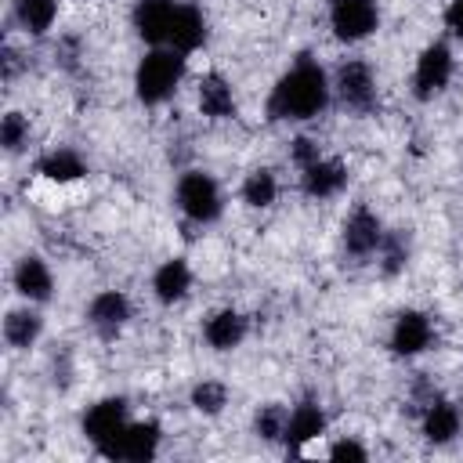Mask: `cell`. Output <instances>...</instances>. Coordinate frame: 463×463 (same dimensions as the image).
<instances>
[{"label":"cell","instance_id":"6da1fadb","mask_svg":"<svg viewBox=\"0 0 463 463\" xmlns=\"http://www.w3.org/2000/svg\"><path fill=\"white\" fill-rule=\"evenodd\" d=\"M329 94H333V83L326 76V69L315 61V58H300L293 61L279 83L271 87V98H268V116L279 119V123H304V119H315L318 112H326L329 105Z\"/></svg>","mask_w":463,"mask_h":463},{"label":"cell","instance_id":"7a4b0ae2","mask_svg":"<svg viewBox=\"0 0 463 463\" xmlns=\"http://www.w3.org/2000/svg\"><path fill=\"white\" fill-rule=\"evenodd\" d=\"M184 80V54L174 47H152L134 72V94L141 105H163Z\"/></svg>","mask_w":463,"mask_h":463},{"label":"cell","instance_id":"3957f363","mask_svg":"<svg viewBox=\"0 0 463 463\" xmlns=\"http://www.w3.org/2000/svg\"><path fill=\"white\" fill-rule=\"evenodd\" d=\"M177 206L188 221L195 224H213L224 210V199H221V188L217 181L206 174V170H184L177 177Z\"/></svg>","mask_w":463,"mask_h":463},{"label":"cell","instance_id":"277c9868","mask_svg":"<svg viewBox=\"0 0 463 463\" xmlns=\"http://www.w3.org/2000/svg\"><path fill=\"white\" fill-rule=\"evenodd\" d=\"M159 441H163L159 423H156V420H137V423H127L112 441H105V445L98 449V456H105V459L148 463V459H156Z\"/></svg>","mask_w":463,"mask_h":463},{"label":"cell","instance_id":"5b68a950","mask_svg":"<svg viewBox=\"0 0 463 463\" xmlns=\"http://www.w3.org/2000/svg\"><path fill=\"white\" fill-rule=\"evenodd\" d=\"M449 80H452V51H449V43L434 40V43H427V47L420 51V58H416V69H412V94H416L420 101H430L434 94H441V90L449 87Z\"/></svg>","mask_w":463,"mask_h":463},{"label":"cell","instance_id":"8992f818","mask_svg":"<svg viewBox=\"0 0 463 463\" xmlns=\"http://www.w3.org/2000/svg\"><path fill=\"white\" fill-rule=\"evenodd\" d=\"M329 25H333V36H336V40L358 43V40H365L369 33H376L380 11H376L373 0H333Z\"/></svg>","mask_w":463,"mask_h":463},{"label":"cell","instance_id":"52a82bcc","mask_svg":"<svg viewBox=\"0 0 463 463\" xmlns=\"http://www.w3.org/2000/svg\"><path fill=\"white\" fill-rule=\"evenodd\" d=\"M333 90H336V98H340L347 109H354V112H369V109L376 105V76H373V69H369L365 61H358V58H347V61L336 69Z\"/></svg>","mask_w":463,"mask_h":463},{"label":"cell","instance_id":"ba28073f","mask_svg":"<svg viewBox=\"0 0 463 463\" xmlns=\"http://www.w3.org/2000/svg\"><path fill=\"white\" fill-rule=\"evenodd\" d=\"M391 351L402 354V358H412V354H423L430 344H434V326L423 311H402L391 326V336H387Z\"/></svg>","mask_w":463,"mask_h":463},{"label":"cell","instance_id":"9c48e42d","mask_svg":"<svg viewBox=\"0 0 463 463\" xmlns=\"http://www.w3.org/2000/svg\"><path fill=\"white\" fill-rule=\"evenodd\" d=\"M127 427V402L116 394V398H101L94 402L87 412H83V434L94 449H101L105 441H112L119 430Z\"/></svg>","mask_w":463,"mask_h":463},{"label":"cell","instance_id":"30bf717a","mask_svg":"<svg viewBox=\"0 0 463 463\" xmlns=\"http://www.w3.org/2000/svg\"><path fill=\"white\" fill-rule=\"evenodd\" d=\"M383 224H380V217L369 210V206H354L351 213H347V221H344V250L351 253V257H369V253H376L380 250V242H383Z\"/></svg>","mask_w":463,"mask_h":463},{"label":"cell","instance_id":"8fae6325","mask_svg":"<svg viewBox=\"0 0 463 463\" xmlns=\"http://www.w3.org/2000/svg\"><path fill=\"white\" fill-rule=\"evenodd\" d=\"M11 279H14V293L25 297L29 304H43V300L54 297V275H51L47 260L36 257V253H25L14 264V275Z\"/></svg>","mask_w":463,"mask_h":463},{"label":"cell","instance_id":"7c38bea8","mask_svg":"<svg viewBox=\"0 0 463 463\" xmlns=\"http://www.w3.org/2000/svg\"><path fill=\"white\" fill-rule=\"evenodd\" d=\"M87 322L94 326L98 336H116L127 322H130V300L119 289H101L90 304H87Z\"/></svg>","mask_w":463,"mask_h":463},{"label":"cell","instance_id":"4fadbf2b","mask_svg":"<svg viewBox=\"0 0 463 463\" xmlns=\"http://www.w3.org/2000/svg\"><path fill=\"white\" fill-rule=\"evenodd\" d=\"M174 11H177V4H174V0H137V4H134L130 22H134V29H137V36H141L145 43L159 47V43H166V33H170V18H174Z\"/></svg>","mask_w":463,"mask_h":463},{"label":"cell","instance_id":"5bb4252c","mask_svg":"<svg viewBox=\"0 0 463 463\" xmlns=\"http://www.w3.org/2000/svg\"><path fill=\"white\" fill-rule=\"evenodd\" d=\"M344 184H347V170H344L340 159L318 156L315 163H307V166L300 170V188H304V195H311V199H333Z\"/></svg>","mask_w":463,"mask_h":463},{"label":"cell","instance_id":"9a60e30c","mask_svg":"<svg viewBox=\"0 0 463 463\" xmlns=\"http://www.w3.org/2000/svg\"><path fill=\"white\" fill-rule=\"evenodd\" d=\"M166 43L181 54H192L206 43V18L199 7L192 4H177L174 18H170V33H166Z\"/></svg>","mask_w":463,"mask_h":463},{"label":"cell","instance_id":"2e32d148","mask_svg":"<svg viewBox=\"0 0 463 463\" xmlns=\"http://www.w3.org/2000/svg\"><path fill=\"white\" fill-rule=\"evenodd\" d=\"M195 101H199V112L206 119H232L235 116V94H232V83L221 72H206L199 80Z\"/></svg>","mask_w":463,"mask_h":463},{"label":"cell","instance_id":"e0dca14e","mask_svg":"<svg viewBox=\"0 0 463 463\" xmlns=\"http://www.w3.org/2000/svg\"><path fill=\"white\" fill-rule=\"evenodd\" d=\"M188 289H192V268H188L181 257L163 260V264L156 268V275H152V293H156L159 304H177V300L188 297Z\"/></svg>","mask_w":463,"mask_h":463},{"label":"cell","instance_id":"ac0fdd59","mask_svg":"<svg viewBox=\"0 0 463 463\" xmlns=\"http://www.w3.org/2000/svg\"><path fill=\"white\" fill-rule=\"evenodd\" d=\"M203 336H206V344H210L213 351H232V347H239L242 336H246V318H242L235 307H221V311H213V315L203 322Z\"/></svg>","mask_w":463,"mask_h":463},{"label":"cell","instance_id":"d6986e66","mask_svg":"<svg viewBox=\"0 0 463 463\" xmlns=\"http://www.w3.org/2000/svg\"><path fill=\"white\" fill-rule=\"evenodd\" d=\"M459 427H463V420H459V409L452 405V402H430L427 409H423V420H420V430H423V438L430 441V445H449L456 434H459Z\"/></svg>","mask_w":463,"mask_h":463},{"label":"cell","instance_id":"ffe728a7","mask_svg":"<svg viewBox=\"0 0 463 463\" xmlns=\"http://www.w3.org/2000/svg\"><path fill=\"white\" fill-rule=\"evenodd\" d=\"M318 434H326V412H322L315 402H300V405L289 412V420H286L282 441H286L289 449H300V445L315 441Z\"/></svg>","mask_w":463,"mask_h":463},{"label":"cell","instance_id":"44dd1931","mask_svg":"<svg viewBox=\"0 0 463 463\" xmlns=\"http://www.w3.org/2000/svg\"><path fill=\"white\" fill-rule=\"evenodd\" d=\"M36 174L47 177V181H54V184H72V181H80L87 174V163L72 148H51L47 156H40Z\"/></svg>","mask_w":463,"mask_h":463},{"label":"cell","instance_id":"7402d4cb","mask_svg":"<svg viewBox=\"0 0 463 463\" xmlns=\"http://www.w3.org/2000/svg\"><path fill=\"white\" fill-rule=\"evenodd\" d=\"M43 333V318L33 311V307H14L7 311L4 318V340L14 347V351H29Z\"/></svg>","mask_w":463,"mask_h":463},{"label":"cell","instance_id":"603a6c76","mask_svg":"<svg viewBox=\"0 0 463 463\" xmlns=\"http://www.w3.org/2000/svg\"><path fill=\"white\" fill-rule=\"evenodd\" d=\"M58 18V0H14V22L33 33V36H43Z\"/></svg>","mask_w":463,"mask_h":463},{"label":"cell","instance_id":"cb8c5ba5","mask_svg":"<svg viewBox=\"0 0 463 463\" xmlns=\"http://www.w3.org/2000/svg\"><path fill=\"white\" fill-rule=\"evenodd\" d=\"M275 199H279V181H275V174L264 170V166L250 170L246 181H242V203L253 206V210H268Z\"/></svg>","mask_w":463,"mask_h":463},{"label":"cell","instance_id":"d4e9b609","mask_svg":"<svg viewBox=\"0 0 463 463\" xmlns=\"http://www.w3.org/2000/svg\"><path fill=\"white\" fill-rule=\"evenodd\" d=\"M286 420H289L286 405L268 402V405L257 409V416H253V430H257V438H264V441H282V434H286Z\"/></svg>","mask_w":463,"mask_h":463},{"label":"cell","instance_id":"484cf974","mask_svg":"<svg viewBox=\"0 0 463 463\" xmlns=\"http://www.w3.org/2000/svg\"><path fill=\"white\" fill-rule=\"evenodd\" d=\"M228 405V387L221 380H203L192 387V409L203 416H217Z\"/></svg>","mask_w":463,"mask_h":463},{"label":"cell","instance_id":"4316f807","mask_svg":"<svg viewBox=\"0 0 463 463\" xmlns=\"http://www.w3.org/2000/svg\"><path fill=\"white\" fill-rule=\"evenodd\" d=\"M0 145L11 156H18L29 145V119L22 112H4V119H0Z\"/></svg>","mask_w":463,"mask_h":463},{"label":"cell","instance_id":"83f0119b","mask_svg":"<svg viewBox=\"0 0 463 463\" xmlns=\"http://www.w3.org/2000/svg\"><path fill=\"white\" fill-rule=\"evenodd\" d=\"M380 253H383V275H394V271H402V264L409 257V246H405L402 235H383Z\"/></svg>","mask_w":463,"mask_h":463},{"label":"cell","instance_id":"f1b7e54d","mask_svg":"<svg viewBox=\"0 0 463 463\" xmlns=\"http://www.w3.org/2000/svg\"><path fill=\"white\" fill-rule=\"evenodd\" d=\"M329 459H369V452H365V445H358L354 438H340V441H333L329 445Z\"/></svg>","mask_w":463,"mask_h":463},{"label":"cell","instance_id":"f546056e","mask_svg":"<svg viewBox=\"0 0 463 463\" xmlns=\"http://www.w3.org/2000/svg\"><path fill=\"white\" fill-rule=\"evenodd\" d=\"M289 156H293V163H297V166L304 170L307 163H315V159H318V145H315L311 137H297V141H293V152H289Z\"/></svg>","mask_w":463,"mask_h":463},{"label":"cell","instance_id":"4dcf8cb0","mask_svg":"<svg viewBox=\"0 0 463 463\" xmlns=\"http://www.w3.org/2000/svg\"><path fill=\"white\" fill-rule=\"evenodd\" d=\"M445 25L452 36H463V0H449L445 4Z\"/></svg>","mask_w":463,"mask_h":463},{"label":"cell","instance_id":"1f68e13d","mask_svg":"<svg viewBox=\"0 0 463 463\" xmlns=\"http://www.w3.org/2000/svg\"><path fill=\"white\" fill-rule=\"evenodd\" d=\"M459 430H463V427H459Z\"/></svg>","mask_w":463,"mask_h":463},{"label":"cell","instance_id":"d6a6232c","mask_svg":"<svg viewBox=\"0 0 463 463\" xmlns=\"http://www.w3.org/2000/svg\"><path fill=\"white\" fill-rule=\"evenodd\" d=\"M329 4H333V0H329Z\"/></svg>","mask_w":463,"mask_h":463}]
</instances>
